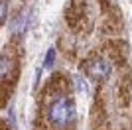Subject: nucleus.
I'll list each match as a JSON object with an SVG mask.
<instances>
[{"label": "nucleus", "instance_id": "4", "mask_svg": "<svg viewBox=\"0 0 132 130\" xmlns=\"http://www.w3.org/2000/svg\"><path fill=\"white\" fill-rule=\"evenodd\" d=\"M53 59H55V49H50V51H47V55H45V67H51Z\"/></svg>", "mask_w": 132, "mask_h": 130}, {"label": "nucleus", "instance_id": "1", "mask_svg": "<svg viewBox=\"0 0 132 130\" xmlns=\"http://www.w3.org/2000/svg\"><path fill=\"white\" fill-rule=\"evenodd\" d=\"M73 116H75V108H73V103L65 97L55 99L50 107V120L51 124L57 126V128H65V126L71 124Z\"/></svg>", "mask_w": 132, "mask_h": 130}, {"label": "nucleus", "instance_id": "5", "mask_svg": "<svg viewBox=\"0 0 132 130\" xmlns=\"http://www.w3.org/2000/svg\"><path fill=\"white\" fill-rule=\"evenodd\" d=\"M6 8H8V2H6V0H2V18H0V22H2V24L6 22Z\"/></svg>", "mask_w": 132, "mask_h": 130}, {"label": "nucleus", "instance_id": "3", "mask_svg": "<svg viewBox=\"0 0 132 130\" xmlns=\"http://www.w3.org/2000/svg\"><path fill=\"white\" fill-rule=\"evenodd\" d=\"M75 83H77V87H79V93H81V95H85V93L89 91V87L85 85V81H83L81 77H75Z\"/></svg>", "mask_w": 132, "mask_h": 130}, {"label": "nucleus", "instance_id": "2", "mask_svg": "<svg viewBox=\"0 0 132 130\" xmlns=\"http://www.w3.org/2000/svg\"><path fill=\"white\" fill-rule=\"evenodd\" d=\"M109 73H110V67L106 65V61H103V59H95V61H91V63L87 65V75L91 77V79L101 81V79L109 77Z\"/></svg>", "mask_w": 132, "mask_h": 130}]
</instances>
